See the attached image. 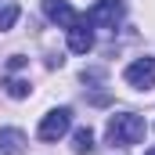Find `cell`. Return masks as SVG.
<instances>
[{
    "instance_id": "8992f818",
    "label": "cell",
    "mask_w": 155,
    "mask_h": 155,
    "mask_svg": "<svg viewBox=\"0 0 155 155\" xmlns=\"http://www.w3.org/2000/svg\"><path fill=\"white\" fill-rule=\"evenodd\" d=\"M65 33H69V51H72V54H87V51L94 47V33L87 29V18H79L76 25H69Z\"/></svg>"
},
{
    "instance_id": "52a82bcc",
    "label": "cell",
    "mask_w": 155,
    "mask_h": 155,
    "mask_svg": "<svg viewBox=\"0 0 155 155\" xmlns=\"http://www.w3.org/2000/svg\"><path fill=\"white\" fill-rule=\"evenodd\" d=\"M0 155H25V134L15 126L0 130Z\"/></svg>"
},
{
    "instance_id": "ba28073f",
    "label": "cell",
    "mask_w": 155,
    "mask_h": 155,
    "mask_svg": "<svg viewBox=\"0 0 155 155\" xmlns=\"http://www.w3.org/2000/svg\"><path fill=\"white\" fill-rule=\"evenodd\" d=\"M72 152L76 155H90L94 152V134H90L87 126H79L76 134H72Z\"/></svg>"
},
{
    "instance_id": "9c48e42d",
    "label": "cell",
    "mask_w": 155,
    "mask_h": 155,
    "mask_svg": "<svg viewBox=\"0 0 155 155\" xmlns=\"http://www.w3.org/2000/svg\"><path fill=\"white\" fill-rule=\"evenodd\" d=\"M15 22H18V4H15V0H4V4H0V33L11 29Z\"/></svg>"
},
{
    "instance_id": "6da1fadb",
    "label": "cell",
    "mask_w": 155,
    "mask_h": 155,
    "mask_svg": "<svg viewBox=\"0 0 155 155\" xmlns=\"http://www.w3.org/2000/svg\"><path fill=\"white\" fill-rule=\"evenodd\" d=\"M144 134H148V126H144V119L137 116V112H119V116H112V119H108V126H105L108 144H119V148L141 144Z\"/></svg>"
},
{
    "instance_id": "3957f363",
    "label": "cell",
    "mask_w": 155,
    "mask_h": 155,
    "mask_svg": "<svg viewBox=\"0 0 155 155\" xmlns=\"http://www.w3.org/2000/svg\"><path fill=\"white\" fill-rule=\"evenodd\" d=\"M69 126H72V112H69V108H54V112H47V116L40 119L36 137L43 141V144H54L58 137L69 134Z\"/></svg>"
},
{
    "instance_id": "7a4b0ae2",
    "label": "cell",
    "mask_w": 155,
    "mask_h": 155,
    "mask_svg": "<svg viewBox=\"0 0 155 155\" xmlns=\"http://www.w3.org/2000/svg\"><path fill=\"white\" fill-rule=\"evenodd\" d=\"M123 0H97L83 18H87V25H94V29H116L119 22H123Z\"/></svg>"
},
{
    "instance_id": "30bf717a",
    "label": "cell",
    "mask_w": 155,
    "mask_h": 155,
    "mask_svg": "<svg viewBox=\"0 0 155 155\" xmlns=\"http://www.w3.org/2000/svg\"><path fill=\"white\" fill-rule=\"evenodd\" d=\"M7 94H11V97H25V94H29V83H25V79H7Z\"/></svg>"
},
{
    "instance_id": "5b68a950",
    "label": "cell",
    "mask_w": 155,
    "mask_h": 155,
    "mask_svg": "<svg viewBox=\"0 0 155 155\" xmlns=\"http://www.w3.org/2000/svg\"><path fill=\"white\" fill-rule=\"evenodd\" d=\"M43 15H47L54 25H61V29L76 25L79 18H83V15H79V11L72 7V4H69V0H43Z\"/></svg>"
},
{
    "instance_id": "277c9868",
    "label": "cell",
    "mask_w": 155,
    "mask_h": 155,
    "mask_svg": "<svg viewBox=\"0 0 155 155\" xmlns=\"http://www.w3.org/2000/svg\"><path fill=\"white\" fill-rule=\"evenodd\" d=\"M123 79H126L134 90H148V87H155V58H137V61H130L126 72H123Z\"/></svg>"
},
{
    "instance_id": "8fae6325",
    "label": "cell",
    "mask_w": 155,
    "mask_h": 155,
    "mask_svg": "<svg viewBox=\"0 0 155 155\" xmlns=\"http://www.w3.org/2000/svg\"><path fill=\"white\" fill-rule=\"evenodd\" d=\"M144 155H155V148H152V152H144Z\"/></svg>"
}]
</instances>
